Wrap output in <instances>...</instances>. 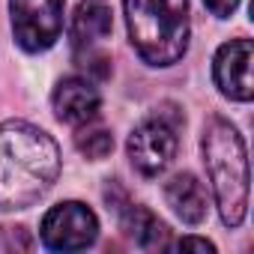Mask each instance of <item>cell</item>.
<instances>
[{
    "label": "cell",
    "instance_id": "8fae6325",
    "mask_svg": "<svg viewBox=\"0 0 254 254\" xmlns=\"http://www.w3.org/2000/svg\"><path fill=\"white\" fill-rule=\"evenodd\" d=\"M120 224H123L126 233H129L141 248H147V251H156V248H168L171 245L168 242V236H171L168 224L159 215H153L147 206L126 203L120 209Z\"/></svg>",
    "mask_w": 254,
    "mask_h": 254
},
{
    "label": "cell",
    "instance_id": "7c38bea8",
    "mask_svg": "<svg viewBox=\"0 0 254 254\" xmlns=\"http://www.w3.org/2000/svg\"><path fill=\"white\" fill-rule=\"evenodd\" d=\"M75 147H78L81 156L99 162V159H105V156L114 150V135H111L108 129H102V126L84 123L81 129H78V135H75Z\"/></svg>",
    "mask_w": 254,
    "mask_h": 254
},
{
    "label": "cell",
    "instance_id": "52a82bcc",
    "mask_svg": "<svg viewBox=\"0 0 254 254\" xmlns=\"http://www.w3.org/2000/svg\"><path fill=\"white\" fill-rule=\"evenodd\" d=\"M251 60H254V48H251L248 39H233V42L218 48L212 75H215L218 90L227 99H233V102H248L251 99V93H254Z\"/></svg>",
    "mask_w": 254,
    "mask_h": 254
},
{
    "label": "cell",
    "instance_id": "5b68a950",
    "mask_svg": "<svg viewBox=\"0 0 254 254\" xmlns=\"http://www.w3.org/2000/svg\"><path fill=\"white\" fill-rule=\"evenodd\" d=\"M99 236L96 212L78 200L57 203L42 218V242L51 251H81L90 248Z\"/></svg>",
    "mask_w": 254,
    "mask_h": 254
},
{
    "label": "cell",
    "instance_id": "9c48e42d",
    "mask_svg": "<svg viewBox=\"0 0 254 254\" xmlns=\"http://www.w3.org/2000/svg\"><path fill=\"white\" fill-rule=\"evenodd\" d=\"M111 27H114V18H111V6L105 0H81L72 15V27H69L75 51L96 48V42L111 33Z\"/></svg>",
    "mask_w": 254,
    "mask_h": 254
},
{
    "label": "cell",
    "instance_id": "2e32d148",
    "mask_svg": "<svg viewBox=\"0 0 254 254\" xmlns=\"http://www.w3.org/2000/svg\"><path fill=\"white\" fill-rule=\"evenodd\" d=\"M174 248H180V251L191 248V251H203V254H212V251H215V248H212V242H206V239H197V236H186V239H180Z\"/></svg>",
    "mask_w": 254,
    "mask_h": 254
},
{
    "label": "cell",
    "instance_id": "8992f818",
    "mask_svg": "<svg viewBox=\"0 0 254 254\" xmlns=\"http://www.w3.org/2000/svg\"><path fill=\"white\" fill-rule=\"evenodd\" d=\"M177 156V123L168 114L144 120L129 135V159L144 177H159Z\"/></svg>",
    "mask_w": 254,
    "mask_h": 254
},
{
    "label": "cell",
    "instance_id": "7a4b0ae2",
    "mask_svg": "<svg viewBox=\"0 0 254 254\" xmlns=\"http://www.w3.org/2000/svg\"><path fill=\"white\" fill-rule=\"evenodd\" d=\"M135 51L150 66H171L189 48V0H126Z\"/></svg>",
    "mask_w": 254,
    "mask_h": 254
},
{
    "label": "cell",
    "instance_id": "6da1fadb",
    "mask_svg": "<svg viewBox=\"0 0 254 254\" xmlns=\"http://www.w3.org/2000/svg\"><path fill=\"white\" fill-rule=\"evenodd\" d=\"M60 174V150L51 135L21 120L0 123V209L33 206Z\"/></svg>",
    "mask_w": 254,
    "mask_h": 254
},
{
    "label": "cell",
    "instance_id": "5bb4252c",
    "mask_svg": "<svg viewBox=\"0 0 254 254\" xmlns=\"http://www.w3.org/2000/svg\"><path fill=\"white\" fill-rule=\"evenodd\" d=\"M3 233L9 236V242H0V248H6V251H12V248H21V251H27V248L33 245L24 227H3Z\"/></svg>",
    "mask_w": 254,
    "mask_h": 254
},
{
    "label": "cell",
    "instance_id": "9a60e30c",
    "mask_svg": "<svg viewBox=\"0 0 254 254\" xmlns=\"http://www.w3.org/2000/svg\"><path fill=\"white\" fill-rule=\"evenodd\" d=\"M203 3L209 6L212 15H218V18H230L233 9L239 6V0H203Z\"/></svg>",
    "mask_w": 254,
    "mask_h": 254
},
{
    "label": "cell",
    "instance_id": "4fadbf2b",
    "mask_svg": "<svg viewBox=\"0 0 254 254\" xmlns=\"http://www.w3.org/2000/svg\"><path fill=\"white\" fill-rule=\"evenodd\" d=\"M75 60H78V66H81L87 75H93V78H99V81H105V78L111 75V60H108V54H102V51H96V48H81V51H75Z\"/></svg>",
    "mask_w": 254,
    "mask_h": 254
},
{
    "label": "cell",
    "instance_id": "30bf717a",
    "mask_svg": "<svg viewBox=\"0 0 254 254\" xmlns=\"http://www.w3.org/2000/svg\"><path fill=\"white\" fill-rule=\"evenodd\" d=\"M165 200L186 224H200L206 218V191L191 174H177L165 186Z\"/></svg>",
    "mask_w": 254,
    "mask_h": 254
},
{
    "label": "cell",
    "instance_id": "277c9868",
    "mask_svg": "<svg viewBox=\"0 0 254 254\" xmlns=\"http://www.w3.org/2000/svg\"><path fill=\"white\" fill-rule=\"evenodd\" d=\"M12 30L24 51H45L60 39L63 0H9Z\"/></svg>",
    "mask_w": 254,
    "mask_h": 254
},
{
    "label": "cell",
    "instance_id": "ba28073f",
    "mask_svg": "<svg viewBox=\"0 0 254 254\" xmlns=\"http://www.w3.org/2000/svg\"><path fill=\"white\" fill-rule=\"evenodd\" d=\"M102 96L90 78H63L54 90V114L69 126H84L99 117Z\"/></svg>",
    "mask_w": 254,
    "mask_h": 254
},
{
    "label": "cell",
    "instance_id": "3957f363",
    "mask_svg": "<svg viewBox=\"0 0 254 254\" xmlns=\"http://www.w3.org/2000/svg\"><path fill=\"white\" fill-rule=\"evenodd\" d=\"M203 162L227 227L242 224L248 209V159L239 132L227 120H212L203 135Z\"/></svg>",
    "mask_w": 254,
    "mask_h": 254
}]
</instances>
